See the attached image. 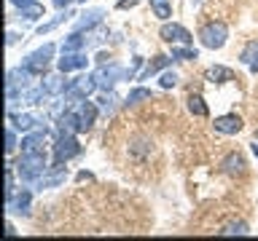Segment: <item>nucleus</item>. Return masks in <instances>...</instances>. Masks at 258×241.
Listing matches in <instances>:
<instances>
[{
  "label": "nucleus",
  "instance_id": "27",
  "mask_svg": "<svg viewBox=\"0 0 258 241\" xmlns=\"http://www.w3.org/2000/svg\"><path fill=\"white\" fill-rule=\"evenodd\" d=\"M172 59H180V62H191V59H199V51L191 46H172Z\"/></svg>",
  "mask_w": 258,
  "mask_h": 241
},
{
  "label": "nucleus",
  "instance_id": "6",
  "mask_svg": "<svg viewBox=\"0 0 258 241\" xmlns=\"http://www.w3.org/2000/svg\"><path fill=\"white\" fill-rule=\"evenodd\" d=\"M81 153V142L76 140V134H56L54 142V161L59 164H68L70 158H76Z\"/></svg>",
  "mask_w": 258,
  "mask_h": 241
},
{
  "label": "nucleus",
  "instance_id": "4",
  "mask_svg": "<svg viewBox=\"0 0 258 241\" xmlns=\"http://www.w3.org/2000/svg\"><path fill=\"white\" fill-rule=\"evenodd\" d=\"M124 75H126V70L121 67L118 62H105V64L97 67L94 80H97V86H100L102 91H113V86H116L118 80H124Z\"/></svg>",
  "mask_w": 258,
  "mask_h": 241
},
{
  "label": "nucleus",
  "instance_id": "5",
  "mask_svg": "<svg viewBox=\"0 0 258 241\" xmlns=\"http://www.w3.org/2000/svg\"><path fill=\"white\" fill-rule=\"evenodd\" d=\"M54 43H46V46H40L38 51H32V54H27L24 56V67H27L32 75H43V72L48 70V64H51V59H54Z\"/></svg>",
  "mask_w": 258,
  "mask_h": 241
},
{
  "label": "nucleus",
  "instance_id": "10",
  "mask_svg": "<svg viewBox=\"0 0 258 241\" xmlns=\"http://www.w3.org/2000/svg\"><path fill=\"white\" fill-rule=\"evenodd\" d=\"M102 16H105L102 8L84 11V14H81V19H76V24H73V32H92L97 24H102Z\"/></svg>",
  "mask_w": 258,
  "mask_h": 241
},
{
  "label": "nucleus",
  "instance_id": "38",
  "mask_svg": "<svg viewBox=\"0 0 258 241\" xmlns=\"http://www.w3.org/2000/svg\"><path fill=\"white\" fill-rule=\"evenodd\" d=\"M253 153H255V158H258V142H253Z\"/></svg>",
  "mask_w": 258,
  "mask_h": 241
},
{
  "label": "nucleus",
  "instance_id": "11",
  "mask_svg": "<svg viewBox=\"0 0 258 241\" xmlns=\"http://www.w3.org/2000/svg\"><path fill=\"white\" fill-rule=\"evenodd\" d=\"M86 64H89V59L84 51H70V54H62V59H56V70L73 72V70H84Z\"/></svg>",
  "mask_w": 258,
  "mask_h": 241
},
{
  "label": "nucleus",
  "instance_id": "32",
  "mask_svg": "<svg viewBox=\"0 0 258 241\" xmlns=\"http://www.w3.org/2000/svg\"><path fill=\"white\" fill-rule=\"evenodd\" d=\"M137 3H140V0H118L116 8H118V11H126V8H135Z\"/></svg>",
  "mask_w": 258,
  "mask_h": 241
},
{
  "label": "nucleus",
  "instance_id": "20",
  "mask_svg": "<svg viewBox=\"0 0 258 241\" xmlns=\"http://www.w3.org/2000/svg\"><path fill=\"white\" fill-rule=\"evenodd\" d=\"M169 62H172V56H153V59L145 64V70L137 75V80H148L151 75H156L159 70H164V67H169Z\"/></svg>",
  "mask_w": 258,
  "mask_h": 241
},
{
  "label": "nucleus",
  "instance_id": "18",
  "mask_svg": "<svg viewBox=\"0 0 258 241\" xmlns=\"http://www.w3.org/2000/svg\"><path fill=\"white\" fill-rule=\"evenodd\" d=\"M30 201H32V193H30V190H19L11 201H6V206H8V212L27 214V212H30Z\"/></svg>",
  "mask_w": 258,
  "mask_h": 241
},
{
  "label": "nucleus",
  "instance_id": "13",
  "mask_svg": "<svg viewBox=\"0 0 258 241\" xmlns=\"http://www.w3.org/2000/svg\"><path fill=\"white\" fill-rule=\"evenodd\" d=\"M32 78H35V75H32V72L22 64V67H16V70H8V75H6V88H19V91H22V88L30 86Z\"/></svg>",
  "mask_w": 258,
  "mask_h": 241
},
{
  "label": "nucleus",
  "instance_id": "1",
  "mask_svg": "<svg viewBox=\"0 0 258 241\" xmlns=\"http://www.w3.org/2000/svg\"><path fill=\"white\" fill-rule=\"evenodd\" d=\"M16 174L22 182H38L40 177L48 172L46 150H22V156L16 158Z\"/></svg>",
  "mask_w": 258,
  "mask_h": 241
},
{
  "label": "nucleus",
  "instance_id": "17",
  "mask_svg": "<svg viewBox=\"0 0 258 241\" xmlns=\"http://www.w3.org/2000/svg\"><path fill=\"white\" fill-rule=\"evenodd\" d=\"M239 62L247 64L250 72L258 75V40H247L245 48H242V54H239Z\"/></svg>",
  "mask_w": 258,
  "mask_h": 241
},
{
  "label": "nucleus",
  "instance_id": "24",
  "mask_svg": "<svg viewBox=\"0 0 258 241\" xmlns=\"http://www.w3.org/2000/svg\"><path fill=\"white\" fill-rule=\"evenodd\" d=\"M188 110H191V115H197V118H207V104H205V99H202L199 94H188Z\"/></svg>",
  "mask_w": 258,
  "mask_h": 241
},
{
  "label": "nucleus",
  "instance_id": "36",
  "mask_svg": "<svg viewBox=\"0 0 258 241\" xmlns=\"http://www.w3.org/2000/svg\"><path fill=\"white\" fill-rule=\"evenodd\" d=\"M97 62H100V64H105V62H110V56H108V54H105V51H102L100 56H97Z\"/></svg>",
  "mask_w": 258,
  "mask_h": 241
},
{
  "label": "nucleus",
  "instance_id": "16",
  "mask_svg": "<svg viewBox=\"0 0 258 241\" xmlns=\"http://www.w3.org/2000/svg\"><path fill=\"white\" fill-rule=\"evenodd\" d=\"M46 134H48V129H35V132H27L19 148H22V150H43Z\"/></svg>",
  "mask_w": 258,
  "mask_h": 241
},
{
  "label": "nucleus",
  "instance_id": "28",
  "mask_svg": "<svg viewBox=\"0 0 258 241\" xmlns=\"http://www.w3.org/2000/svg\"><path fill=\"white\" fill-rule=\"evenodd\" d=\"M151 8H153V14H156V19H161V22H167L169 16H172L169 0H151Z\"/></svg>",
  "mask_w": 258,
  "mask_h": 241
},
{
  "label": "nucleus",
  "instance_id": "35",
  "mask_svg": "<svg viewBox=\"0 0 258 241\" xmlns=\"http://www.w3.org/2000/svg\"><path fill=\"white\" fill-rule=\"evenodd\" d=\"M19 38H22V35H16V32H8V46H14Z\"/></svg>",
  "mask_w": 258,
  "mask_h": 241
},
{
  "label": "nucleus",
  "instance_id": "21",
  "mask_svg": "<svg viewBox=\"0 0 258 241\" xmlns=\"http://www.w3.org/2000/svg\"><path fill=\"white\" fill-rule=\"evenodd\" d=\"M86 43H89V38L84 35V32H70V35L62 40V54H70V51H84Z\"/></svg>",
  "mask_w": 258,
  "mask_h": 241
},
{
  "label": "nucleus",
  "instance_id": "8",
  "mask_svg": "<svg viewBox=\"0 0 258 241\" xmlns=\"http://www.w3.org/2000/svg\"><path fill=\"white\" fill-rule=\"evenodd\" d=\"M94 88H100V86H97V80H94V75H81L76 80H70L68 91H64L62 96L68 102H76V99H84V96L94 94Z\"/></svg>",
  "mask_w": 258,
  "mask_h": 241
},
{
  "label": "nucleus",
  "instance_id": "40",
  "mask_svg": "<svg viewBox=\"0 0 258 241\" xmlns=\"http://www.w3.org/2000/svg\"><path fill=\"white\" fill-rule=\"evenodd\" d=\"M78 3H86V0H78Z\"/></svg>",
  "mask_w": 258,
  "mask_h": 241
},
{
  "label": "nucleus",
  "instance_id": "15",
  "mask_svg": "<svg viewBox=\"0 0 258 241\" xmlns=\"http://www.w3.org/2000/svg\"><path fill=\"white\" fill-rule=\"evenodd\" d=\"M245 169H247V164L242 158V153H229L221 161V172H226V174H245Z\"/></svg>",
  "mask_w": 258,
  "mask_h": 241
},
{
  "label": "nucleus",
  "instance_id": "25",
  "mask_svg": "<svg viewBox=\"0 0 258 241\" xmlns=\"http://www.w3.org/2000/svg\"><path fill=\"white\" fill-rule=\"evenodd\" d=\"M70 16H76V14H73V11H68V8H64V11H62L59 16H54V19H51V22H46V24H40V27L35 30V35H46V32H51L54 27H59V24H62V22H68V19H70Z\"/></svg>",
  "mask_w": 258,
  "mask_h": 241
},
{
  "label": "nucleus",
  "instance_id": "19",
  "mask_svg": "<svg viewBox=\"0 0 258 241\" xmlns=\"http://www.w3.org/2000/svg\"><path fill=\"white\" fill-rule=\"evenodd\" d=\"M19 16H24L27 22H38L46 16V6L38 3V0H27L24 6H19Z\"/></svg>",
  "mask_w": 258,
  "mask_h": 241
},
{
  "label": "nucleus",
  "instance_id": "23",
  "mask_svg": "<svg viewBox=\"0 0 258 241\" xmlns=\"http://www.w3.org/2000/svg\"><path fill=\"white\" fill-rule=\"evenodd\" d=\"M205 78L210 80V83H226V80H231L234 78V72L229 67H221V64H215V67H210L205 72Z\"/></svg>",
  "mask_w": 258,
  "mask_h": 241
},
{
  "label": "nucleus",
  "instance_id": "29",
  "mask_svg": "<svg viewBox=\"0 0 258 241\" xmlns=\"http://www.w3.org/2000/svg\"><path fill=\"white\" fill-rule=\"evenodd\" d=\"M113 102H116V94H113V91H105V94L100 96V104H97V107H100L105 115H108V112H113V107H116Z\"/></svg>",
  "mask_w": 258,
  "mask_h": 241
},
{
  "label": "nucleus",
  "instance_id": "14",
  "mask_svg": "<svg viewBox=\"0 0 258 241\" xmlns=\"http://www.w3.org/2000/svg\"><path fill=\"white\" fill-rule=\"evenodd\" d=\"M68 86H70V80H68V72H56V75H46L43 78V88L48 91V96H59L68 91Z\"/></svg>",
  "mask_w": 258,
  "mask_h": 241
},
{
  "label": "nucleus",
  "instance_id": "22",
  "mask_svg": "<svg viewBox=\"0 0 258 241\" xmlns=\"http://www.w3.org/2000/svg\"><path fill=\"white\" fill-rule=\"evenodd\" d=\"M218 233H221V236H247V233H250V225H247L245 220H231V222H226Z\"/></svg>",
  "mask_w": 258,
  "mask_h": 241
},
{
  "label": "nucleus",
  "instance_id": "3",
  "mask_svg": "<svg viewBox=\"0 0 258 241\" xmlns=\"http://www.w3.org/2000/svg\"><path fill=\"white\" fill-rule=\"evenodd\" d=\"M70 110H73V115H76V120H78V132H81V134L89 132V129L94 126L97 112H100V107H97L94 102H89V96H84V99H76V102L70 104Z\"/></svg>",
  "mask_w": 258,
  "mask_h": 241
},
{
  "label": "nucleus",
  "instance_id": "39",
  "mask_svg": "<svg viewBox=\"0 0 258 241\" xmlns=\"http://www.w3.org/2000/svg\"><path fill=\"white\" fill-rule=\"evenodd\" d=\"M255 142H258V129H255Z\"/></svg>",
  "mask_w": 258,
  "mask_h": 241
},
{
  "label": "nucleus",
  "instance_id": "26",
  "mask_svg": "<svg viewBox=\"0 0 258 241\" xmlns=\"http://www.w3.org/2000/svg\"><path fill=\"white\" fill-rule=\"evenodd\" d=\"M153 96V91L151 88H143V86H137V88H132V91H129V96H126V107H132V104H140V102H145V99H151Z\"/></svg>",
  "mask_w": 258,
  "mask_h": 241
},
{
  "label": "nucleus",
  "instance_id": "30",
  "mask_svg": "<svg viewBox=\"0 0 258 241\" xmlns=\"http://www.w3.org/2000/svg\"><path fill=\"white\" fill-rule=\"evenodd\" d=\"M16 148H19V145H16V129L8 126V132H6V153H8V156H14Z\"/></svg>",
  "mask_w": 258,
  "mask_h": 241
},
{
  "label": "nucleus",
  "instance_id": "31",
  "mask_svg": "<svg viewBox=\"0 0 258 241\" xmlns=\"http://www.w3.org/2000/svg\"><path fill=\"white\" fill-rule=\"evenodd\" d=\"M159 83H161V88H175L177 86V72H161V78H159Z\"/></svg>",
  "mask_w": 258,
  "mask_h": 241
},
{
  "label": "nucleus",
  "instance_id": "9",
  "mask_svg": "<svg viewBox=\"0 0 258 241\" xmlns=\"http://www.w3.org/2000/svg\"><path fill=\"white\" fill-rule=\"evenodd\" d=\"M40 124H46L40 115H35V112H19L16 115L14 110H8V126H14L16 132H35V129H46V126H40Z\"/></svg>",
  "mask_w": 258,
  "mask_h": 241
},
{
  "label": "nucleus",
  "instance_id": "2",
  "mask_svg": "<svg viewBox=\"0 0 258 241\" xmlns=\"http://www.w3.org/2000/svg\"><path fill=\"white\" fill-rule=\"evenodd\" d=\"M226 40H229V27H226V22H207L205 27L199 30V43L205 48H210V51L223 48Z\"/></svg>",
  "mask_w": 258,
  "mask_h": 241
},
{
  "label": "nucleus",
  "instance_id": "37",
  "mask_svg": "<svg viewBox=\"0 0 258 241\" xmlns=\"http://www.w3.org/2000/svg\"><path fill=\"white\" fill-rule=\"evenodd\" d=\"M11 3H14V6H24L27 0H11Z\"/></svg>",
  "mask_w": 258,
  "mask_h": 241
},
{
  "label": "nucleus",
  "instance_id": "12",
  "mask_svg": "<svg viewBox=\"0 0 258 241\" xmlns=\"http://www.w3.org/2000/svg\"><path fill=\"white\" fill-rule=\"evenodd\" d=\"M213 126H215V132L218 134H237V132H242V118L237 115V112H229V115H218L215 120H213Z\"/></svg>",
  "mask_w": 258,
  "mask_h": 241
},
{
  "label": "nucleus",
  "instance_id": "34",
  "mask_svg": "<svg viewBox=\"0 0 258 241\" xmlns=\"http://www.w3.org/2000/svg\"><path fill=\"white\" fill-rule=\"evenodd\" d=\"M70 3H76V0H54V6H56V8H68Z\"/></svg>",
  "mask_w": 258,
  "mask_h": 241
},
{
  "label": "nucleus",
  "instance_id": "7",
  "mask_svg": "<svg viewBox=\"0 0 258 241\" xmlns=\"http://www.w3.org/2000/svg\"><path fill=\"white\" fill-rule=\"evenodd\" d=\"M159 38L164 40V43H172V46H191L194 43L191 32L185 30L183 24H175V22H164V24H161Z\"/></svg>",
  "mask_w": 258,
  "mask_h": 241
},
{
  "label": "nucleus",
  "instance_id": "33",
  "mask_svg": "<svg viewBox=\"0 0 258 241\" xmlns=\"http://www.w3.org/2000/svg\"><path fill=\"white\" fill-rule=\"evenodd\" d=\"M78 182H92L94 177H92V172H78V177H76Z\"/></svg>",
  "mask_w": 258,
  "mask_h": 241
}]
</instances>
